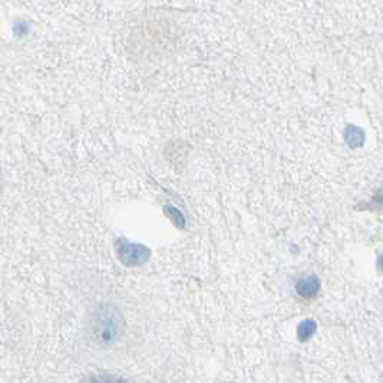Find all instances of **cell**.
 <instances>
[{
    "mask_svg": "<svg viewBox=\"0 0 383 383\" xmlns=\"http://www.w3.org/2000/svg\"><path fill=\"white\" fill-rule=\"evenodd\" d=\"M124 330V319L112 306H101L92 319L93 339L99 343H112L119 339Z\"/></svg>",
    "mask_w": 383,
    "mask_h": 383,
    "instance_id": "6da1fadb",
    "label": "cell"
},
{
    "mask_svg": "<svg viewBox=\"0 0 383 383\" xmlns=\"http://www.w3.org/2000/svg\"><path fill=\"white\" fill-rule=\"evenodd\" d=\"M119 258L124 261V264L127 265H136L144 263L149 255V251L142 247V246H136V244H128L125 243L124 246L118 247Z\"/></svg>",
    "mask_w": 383,
    "mask_h": 383,
    "instance_id": "7a4b0ae2",
    "label": "cell"
},
{
    "mask_svg": "<svg viewBox=\"0 0 383 383\" xmlns=\"http://www.w3.org/2000/svg\"><path fill=\"white\" fill-rule=\"evenodd\" d=\"M298 295L304 298H313L314 296H317L319 290H320V281L316 276H307L304 279L297 283L296 286Z\"/></svg>",
    "mask_w": 383,
    "mask_h": 383,
    "instance_id": "3957f363",
    "label": "cell"
},
{
    "mask_svg": "<svg viewBox=\"0 0 383 383\" xmlns=\"http://www.w3.org/2000/svg\"><path fill=\"white\" fill-rule=\"evenodd\" d=\"M314 332H316V322H313L310 319L301 322V323L298 324V327H297V336H298V339L301 340V341L309 340L314 335Z\"/></svg>",
    "mask_w": 383,
    "mask_h": 383,
    "instance_id": "277c9868",
    "label": "cell"
},
{
    "mask_svg": "<svg viewBox=\"0 0 383 383\" xmlns=\"http://www.w3.org/2000/svg\"><path fill=\"white\" fill-rule=\"evenodd\" d=\"M378 265H379V268H381V271H383V254L379 257V261H378Z\"/></svg>",
    "mask_w": 383,
    "mask_h": 383,
    "instance_id": "5b68a950",
    "label": "cell"
}]
</instances>
